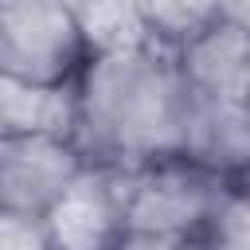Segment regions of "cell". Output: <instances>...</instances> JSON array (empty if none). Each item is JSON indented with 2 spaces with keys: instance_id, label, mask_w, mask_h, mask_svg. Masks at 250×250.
Here are the masks:
<instances>
[{
  "instance_id": "obj_6",
  "label": "cell",
  "mask_w": 250,
  "mask_h": 250,
  "mask_svg": "<svg viewBox=\"0 0 250 250\" xmlns=\"http://www.w3.org/2000/svg\"><path fill=\"white\" fill-rule=\"evenodd\" d=\"M176 66L191 94L203 98H246L250 90V43L246 23L215 20L180 47H172Z\"/></svg>"
},
{
  "instance_id": "obj_3",
  "label": "cell",
  "mask_w": 250,
  "mask_h": 250,
  "mask_svg": "<svg viewBox=\"0 0 250 250\" xmlns=\"http://www.w3.org/2000/svg\"><path fill=\"white\" fill-rule=\"evenodd\" d=\"M82 59L86 47L66 0H0V70L66 86Z\"/></svg>"
},
{
  "instance_id": "obj_2",
  "label": "cell",
  "mask_w": 250,
  "mask_h": 250,
  "mask_svg": "<svg viewBox=\"0 0 250 250\" xmlns=\"http://www.w3.org/2000/svg\"><path fill=\"white\" fill-rule=\"evenodd\" d=\"M227 184L234 180H223L188 156H164L137 168H117L125 234L191 242L203 230Z\"/></svg>"
},
{
  "instance_id": "obj_12",
  "label": "cell",
  "mask_w": 250,
  "mask_h": 250,
  "mask_svg": "<svg viewBox=\"0 0 250 250\" xmlns=\"http://www.w3.org/2000/svg\"><path fill=\"white\" fill-rule=\"evenodd\" d=\"M113 250H191L188 242H172V238H148V234H121V242Z\"/></svg>"
},
{
  "instance_id": "obj_1",
  "label": "cell",
  "mask_w": 250,
  "mask_h": 250,
  "mask_svg": "<svg viewBox=\"0 0 250 250\" xmlns=\"http://www.w3.org/2000/svg\"><path fill=\"white\" fill-rule=\"evenodd\" d=\"M74 145L90 164L137 168L184 156L191 90L160 43L94 51L74 82Z\"/></svg>"
},
{
  "instance_id": "obj_10",
  "label": "cell",
  "mask_w": 250,
  "mask_h": 250,
  "mask_svg": "<svg viewBox=\"0 0 250 250\" xmlns=\"http://www.w3.org/2000/svg\"><path fill=\"white\" fill-rule=\"evenodd\" d=\"M141 16H145L148 43L172 51L219 20V0H141Z\"/></svg>"
},
{
  "instance_id": "obj_9",
  "label": "cell",
  "mask_w": 250,
  "mask_h": 250,
  "mask_svg": "<svg viewBox=\"0 0 250 250\" xmlns=\"http://www.w3.org/2000/svg\"><path fill=\"white\" fill-rule=\"evenodd\" d=\"M66 12L78 27L86 55L148 43L141 0H66Z\"/></svg>"
},
{
  "instance_id": "obj_4",
  "label": "cell",
  "mask_w": 250,
  "mask_h": 250,
  "mask_svg": "<svg viewBox=\"0 0 250 250\" xmlns=\"http://www.w3.org/2000/svg\"><path fill=\"white\" fill-rule=\"evenodd\" d=\"M47 250H113L125 234L117 168L82 164L78 176L39 215Z\"/></svg>"
},
{
  "instance_id": "obj_7",
  "label": "cell",
  "mask_w": 250,
  "mask_h": 250,
  "mask_svg": "<svg viewBox=\"0 0 250 250\" xmlns=\"http://www.w3.org/2000/svg\"><path fill=\"white\" fill-rule=\"evenodd\" d=\"M184 156L223 180H242L250 156V113L246 98H203L191 94V121Z\"/></svg>"
},
{
  "instance_id": "obj_13",
  "label": "cell",
  "mask_w": 250,
  "mask_h": 250,
  "mask_svg": "<svg viewBox=\"0 0 250 250\" xmlns=\"http://www.w3.org/2000/svg\"><path fill=\"white\" fill-rule=\"evenodd\" d=\"M246 4H250V0H219V20H227V23H246Z\"/></svg>"
},
{
  "instance_id": "obj_5",
  "label": "cell",
  "mask_w": 250,
  "mask_h": 250,
  "mask_svg": "<svg viewBox=\"0 0 250 250\" xmlns=\"http://www.w3.org/2000/svg\"><path fill=\"white\" fill-rule=\"evenodd\" d=\"M86 156L70 137L4 133L0 137V211L43 215L55 195L78 176Z\"/></svg>"
},
{
  "instance_id": "obj_11",
  "label": "cell",
  "mask_w": 250,
  "mask_h": 250,
  "mask_svg": "<svg viewBox=\"0 0 250 250\" xmlns=\"http://www.w3.org/2000/svg\"><path fill=\"white\" fill-rule=\"evenodd\" d=\"M0 250H47V234L39 215L0 211Z\"/></svg>"
},
{
  "instance_id": "obj_8",
  "label": "cell",
  "mask_w": 250,
  "mask_h": 250,
  "mask_svg": "<svg viewBox=\"0 0 250 250\" xmlns=\"http://www.w3.org/2000/svg\"><path fill=\"white\" fill-rule=\"evenodd\" d=\"M4 133H55L74 141V90L31 82L0 70V137Z\"/></svg>"
}]
</instances>
